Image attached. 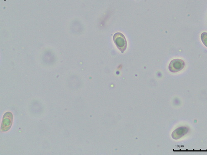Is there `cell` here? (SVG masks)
I'll use <instances>...</instances> for the list:
<instances>
[{"label": "cell", "mask_w": 207, "mask_h": 155, "mask_svg": "<svg viewBox=\"0 0 207 155\" xmlns=\"http://www.w3.org/2000/svg\"><path fill=\"white\" fill-rule=\"evenodd\" d=\"M113 40L118 49L123 53L127 46V41L124 35L120 32L116 33L113 35Z\"/></svg>", "instance_id": "cell-1"}, {"label": "cell", "mask_w": 207, "mask_h": 155, "mask_svg": "<svg viewBox=\"0 0 207 155\" xmlns=\"http://www.w3.org/2000/svg\"><path fill=\"white\" fill-rule=\"evenodd\" d=\"M185 63L180 59H174L169 63V69L172 73H177L183 70L184 67Z\"/></svg>", "instance_id": "cell-2"}, {"label": "cell", "mask_w": 207, "mask_h": 155, "mask_svg": "<svg viewBox=\"0 0 207 155\" xmlns=\"http://www.w3.org/2000/svg\"><path fill=\"white\" fill-rule=\"evenodd\" d=\"M12 114L10 112H7L4 115L2 124L1 125V129L4 131L9 129L12 123Z\"/></svg>", "instance_id": "cell-3"}, {"label": "cell", "mask_w": 207, "mask_h": 155, "mask_svg": "<svg viewBox=\"0 0 207 155\" xmlns=\"http://www.w3.org/2000/svg\"><path fill=\"white\" fill-rule=\"evenodd\" d=\"M188 129L186 127H179L173 132L172 134V137L175 139H179L186 135L188 132Z\"/></svg>", "instance_id": "cell-4"}, {"label": "cell", "mask_w": 207, "mask_h": 155, "mask_svg": "<svg viewBox=\"0 0 207 155\" xmlns=\"http://www.w3.org/2000/svg\"><path fill=\"white\" fill-rule=\"evenodd\" d=\"M200 39L203 44L207 48V32L202 33L200 35Z\"/></svg>", "instance_id": "cell-5"}]
</instances>
